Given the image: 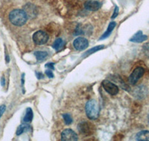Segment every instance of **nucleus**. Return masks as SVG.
<instances>
[{
	"label": "nucleus",
	"instance_id": "b1692460",
	"mask_svg": "<svg viewBox=\"0 0 149 141\" xmlns=\"http://www.w3.org/2000/svg\"><path fill=\"white\" fill-rule=\"evenodd\" d=\"M54 64L53 62H49V63H47L46 65V68H49V69H51V70H54Z\"/></svg>",
	"mask_w": 149,
	"mask_h": 141
},
{
	"label": "nucleus",
	"instance_id": "6ab92c4d",
	"mask_svg": "<svg viewBox=\"0 0 149 141\" xmlns=\"http://www.w3.org/2000/svg\"><path fill=\"white\" fill-rule=\"evenodd\" d=\"M63 118L64 120V122L66 125H70L72 123V118L70 114H63Z\"/></svg>",
	"mask_w": 149,
	"mask_h": 141
},
{
	"label": "nucleus",
	"instance_id": "39448f33",
	"mask_svg": "<svg viewBox=\"0 0 149 141\" xmlns=\"http://www.w3.org/2000/svg\"><path fill=\"white\" fill-rule=\"evenodd\" d=\"M78 129L80 132L84 135H86V136L91 135L95 130V128H94L93 125L88 123V122H82L80 124H78Z\"/></svg>",
	"mask_w": 149,
	"mask_h": 141
},
{
	"label": "nucleus",
	"instance_id": "2eb2a0df",
	"mask_svg": "<svg viewBox=\"0 0 149 141\" xmlns=\"http://www.w3.org/2000/svg\"><path fill=\"white\" fill-rule=\"evenodd\" d=\"M104 48V46H96V47L90 49V50H88L87 51H86V52L84 54L83 57H87V56L90 55V54H93V53L96 52V51H98V50H102V49H103Z\"/></svg>",
	"mask_w": 149,
	"mask_h": 141
},
{
	"label": "nucleus",
	"instance_id": "bb28decb",
	"mask_svg": "<svg viewBox=\"0 0 149 141\" xmlns=\"http://www.w3.org/2000/svg\"><path fill=\"white\" fill-rule=\"evenodd\" d=\"M148 123L149 124V114H148Z\"/></svg>",
	"mask_w": 149,
	"mask_h": 141
},
{
	"label": "nucleus",
	"instance_id": "f03ea898",
	"mask_svg": "<svg viewBox=\"0 0 149 141\" xmlns=\"http://www.w3.org/2000/svg\"><path fill=\"white\" fill-rule=\"evenodd\" d=\"M85 111L87 118L90 120H96L99 115V106L94 100H89L85 106Z\"/></svg>",
	"mask_w": 149,
	"mask_h": 141
},
{
	"label": "nucleus",
	"instance_id": "a878e982",
	"mask_svg": "<svg viewBox=\"0 0 149 141\" xmlns=\"http://www.w3.org/2000/svg\"><path fill=\"white\" fill-rule=\"evenodd\" d=\"M1 83H2V86H3L5 85V78L2 77V80H1Z\"/></svg>",
	"mask_w": 149,
	"mask_h": 141
},
{
	"label": "nucleus",
	"instance_id": "ddd939ff",
	"mask_svg": "<svg viewBox=\"0 0 149 141\" xmlns=\"http://www.w3.org/2000/svg\"><path fill=\"white\" fill-rule=\"evenodd\" d=\"M136 140L139 141H149V131H141L136 135Z\"/></svg>",
	"mask_w": 149,
	"mask_h": 141
},
{
	"label": "nucleus",
	"instance_id": "20e7f679",
	"mask_svg": "<svg viewBox=\"0 0 149 141\" xmlns=\"http://www.w3.org/2000/svg\"><path fill=\"white\" fill-rule=\"evenodd\" d=\"M145 73V70L142 67H137L133 70V72L129 77V82L131 85H135L142 77Z\"/></svg>",
	"mask_w": 149,
	"mask_h": 141
},
{
	"label": "nucleus",
	"instance_id": "f8f14e48",
	"mask_svg": "<svg viewBox=\"0 0 149 141\" xmlns=\"http://www.w3.org/2000/svg\"><path fill=\"white\" fill-rule=\"evenodd\" d=\"M116 25V23L115 22H111L110 24H109L108 27H107V30L104 32V34L102 36V37H100V40H102V39H107V37H110V35L111 34L112 31L113 30V29L115 28Z\"/></svg>",
	"mask_w": 149,
	"mask_h": 141
},
{
	"label": "nucleus",
	"instance_id": "0eeeda50",
	"mask_svg": "<svg viewBox=\"0 0 149 141\" xmlns=\"http://www.w3.org/2000/svg\"><path fill=\"white\" fill-rule=\"evenodd\" d=\"M78 139L76 133L70 129H65L61 134V140L63 141H76Z\"/></svg>",
	"mask_w": 149,
	"mask_h": 141
},
{
	"label": "nucleus",
	"instance_id": "1a4fd4ad",
	"mask_svg": "<svg viewBox=\"0 0 149 141\" xmlns=\"http://www.w3.org/2000/svg\"><path fill=\"white\" fill-rule=\"evenodd\" d=\"M102 3L95 0H88L84 3V8L90 11H96L100 8Z\"/></svg>",
	"mask_w": 149,
	"mask_h": 141
},
{
	"label": "nucleus",
	"instance_id": "f257e3e1",
	"mask_svg": "<svg viewBox=\"0 0 149 141\" xmlns=\"http://www.w3.org/2000/svg\"><path fill=\"white\" fill-rule=\"evenodd\" d=\"M9 19L13 25L16 26H22L27 22L28 16L24 10L16 9L10 13Z\"/></svg>",
	"mask_w": 149,
	"mask_h": 141
},
{
	"label": "nucleus",
	"instance_id": "a211bd4d",
	"mask_svg": "<svg viewBox=\"0 0 149 141\" xmlns=\"http://www.w3.org/2000/svg\"><path fill=\"white\" fill-rule=\"evenodd\" d=\"M34 55H35L37 60L41 61L47 57L48 54L46 51H36V52L34 53Z\"/></svg>",
	"mask_w": 149,
	"mask_h": 141
},
{
	"label": "nucleus",
	"instance_id": "dca6fc26",
	"mask_svg": "<svg viewBox=\"0 0 149 141\" xmlns=\"http://www.w3.org/2000/svg\"><path fill=\"white\" fill-rule=\"evenodd\" d=\"M63 39H61V38H58V39H57L55 41H54L52 47L54 50H59L63 48Z\"/></svg>",
	"mask_w": 149,
	"mask_h": 141
},
{
	"label": "nucleus",
	"instance_id": "5701e85b",
	"mask_svg": "<svg viewBox=\"0 0 149 141\" xmlns=\"http://www.w3.org/2000/svg\"><path fill=\"white\" fill-rule=\"evenodd\" d=\"M5 109H6V106L5 105H2V106H0V118L2 116V114L5 112Z\"/></svg>",
	"mask_w": 149,
	"mask_h": 141
},
{
	"label": "nucleus",
	"instance_id": "4be33fe9",
	"mask_svg": "<svg viewBox=\"0 0 149 141\" xmlns=\"http://www.w3.org/2000/svg\"><path fill=\"white\" fill-rule=\"evenodd\" d=\"M118 14H119V8H118V7H117V6H116L115 10H114V13H113V16H112V19L116 18V17L118 16Z\"/></svg>",
	"mask_w": 149,
	"mask_h": 141
},
{
	"label": "nucleus",
	"instance_id": "393cba45",
	"mask_svg": "<svg viewBox=\"0 0 149 141\" xmlns=\"http://www.w3.org/2000/svg\"><path fill=\"white\" fill-rule=\"evenodd\" d=\"M36 74H37V77L38 79H42V78H44V75H43L42 74H41V73L37 72L36 73Z\"/></svg>",
	"mask_w": 149,
	"mask_h": 141
},
{
	"label": "nucleus",
	"instance_id": "f3484780",
	"mask_svg": "<svg viewBox=\"0 0 149 141\" xmlns=\"http://www.w3.org/2000/svg\"><path fill=\"white\" fill-rule=\"evenodd\" d=\"M30 129H31V127L29 125L22 124L19 126L18 129H17V135H20V134H22V133H24L25 131H28V130H30Z\"/></svg>",
	"mask_w": 149,
	"mask_h": 141
},
{
	"label": "nucleus",
	"instance_id": "9b49d317",
	"mask_svg": "<svg viewBox=\"0 0 149 141\" xmlns=\"http://www.w3.org/2000/svg\"><path fill=\"white\" fill-rule=\"evenodd\" d=\"M148 37L146 35H142V32L141 30L138 31L134 37L130 39V42H136V43H139V42H142L144 41L147 40Z\"/></svg>",
	"mask_w": 149,
	"mask_h": 141
},
{
	"label": "nucleus",
	"instance_id": "9d476101",
	"mask_svg": "<svg viewBox=\"0 0 149 141\" xmlns=\"http://www.w3.org/2000/svg\"><path fill=\"white\" fill-rule=\"evenodd\" d=\"M25 12L27 14L28 17H30V18H33V17H35L36 15L37 14V10L36 8V7L34 5H31V4H28L26 5L25 7Z\"/></svg>",
	"mask_w": 149,
	"mask_h": 141
},
{
	"label": "nucleus",
	"instance_id": "6e6552de",
	"mask_svg": "<svg viewBox=\"0 0 149 141\" xmlns=\"http://www.w3.org/2000/svg\"><path fill=\"white\" fill-rule=\"evenodd\" d=\"M73 46L74 48L78 50H83L88 47V40L84 37H78L73 42Z\"/></svg>",
	"mask_w": 149,
	"mask_h": 141
},
{
	"label": "nucleus",
	"instance_id": "7ed1b4c3",
	"mask_svg": "<svg viewBox=\"0 0 149 141\" xmlns=\"http://www.w3.org/2000/svg\"><path fill=\"white\" fill-rule=\"evenodd\" d=\"M33 40L37 45H43L47 42L49 40V35L46 31L43 30H38L35 32L33 35Z\"/></svg>",
	"mask_w": 149,
	"mask_h": 141
},
{
	"label": "nucleus",
	"instance_id": "4468645a",
	"mask_svg": "<svg viewBox=\"0 0 149 141\" xmlns=\"http://www.w3.org/2000/svg\"><path fill=\"white\" fill-rule=\"evenodd\" d=\"M33 119V111L31 108H27L26 111V115L23 118V121L25 123H30Z\"/></svg>",
	"mask_w": 149,
	"mask_h": 141
},
{
	"label": "nucleus",
	"instance_id": "423d86ee",
	"mask_svg": "<svg viewBox=\"0 0 149 141\" xmlns=\"http://www.w3.org/2000/svg\"><path fill=\"white\" fill-rule=\"evenodd\" d=\"M102 84L105 91H107L108 94H111V95H116L119 92V88H118V86L114 84V83H113L112 82H110V81L105 79V80L102 82Z\"/></svg>",
	"mask_w": 149,
	"mask_h": 141
},
{
	"label": "nucleus",
	"instance_id": "aec40b11",
	"mask_svg": "<svg viewBox=\"0 0 149 141\" xmlns=\"http://www.w3.org/2000/svg\"><path fill=\"white\" fill-rule=\"evenodd\" d=\"M142 48H143V52L146 54V57H149V43L145 44Z\"/></svg>",
	"mask_w": 149,
	"mask_h": 141
},
{
	"label": "nucleus",
	"instance_id": "412c9836",
	"mask_svg": "<svg viewBox=\"0 0 149 141\" xmlns=\"http://www.w3.org/2000/svg\"><path fill=\"white\" fill-rule=\"evenodd\" d=\"M46 74L48 77L49 78H53L54 77V74H53V72L51 70V69H49V70H46Z\"/></svg>",
	"mask_w": 149,
	"mask_h": 141
}]
</instances>
